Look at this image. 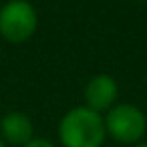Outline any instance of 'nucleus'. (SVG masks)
<instances>
[{"label": "nucleus", "mask_w": 147, "mask_h": 147, "mask_svg": "<svg viewBox=\"0 0 147 147\" xmlns=\"http://www.w3.org/2000/svg\"><path fill=\"white\" fill-rule=\"evenodd\" d=\"M103 117L107 137L115 143L131 147L135 143H141L147 133V115L133 103H117Z\"/></svg>", "instance_id": "obj_2"}, {"label": "nucleus", "mask_w": 147, "mask_h": 147, "mask_svg": "<svg viewBox=\"0 0 147 147\" xmlns=\"http://www.w3.org/2000/svg\"><path fill=\"white\" fill-rule=\"evenodd\" d=\"M131 147H147V143H145V141H141V143H135V145H131Z\"/></svg>", "instance_id": "obj_7"}, {"label": "nucleus", "mask_w": 147, "mask_h": 147, "mask_svg": "<svg viewBox=\"0 0 147 147\" xmlns=\"http://www.w3.org/2000/svg\"><path fill=\"white\" fill-rule=\"evenodd\" d=\"M0 147H8V145H6V143L2 141V137H0Z\"/></svg>", "instance_id": "obj_8"}, {"label": "nucleus", "mask_w": 147, "mask_h": 147, "mask_svg": "<svg viewBox=\"0 0 147 147\" xmlns=\"http://www.w3.org/2000/svg\"><path fill=\"white\" fill-rule=\"evenodd\" d=\"M61 147H103L107 141L105 117L85 105L69 109L57 127Z\"/></svg>", "instance_id": "obj_1"}, {"label": "nucleus", "mask_w": 147, "mask_h": 147, "mask_svg": "<svg viewBox=\"0 0 147 147\" xmlns=\"http://www.w3.org/2000/svg\"><path fill=\"white\" fill-rule=\"evenodd\" d=\"M135 2H143V4H147V0H135Z\"/></svg>", "instance_id": "obj_9"}, {"label": "nucleus", "mask_w": 147, "mask_h": 147, "mask_svg": "<svg viewBox=\"0 0 147 147\" xmlns=\"http://www.w3.org/2000/svg\"><path fill=\"white\" fill-rule=\"evenodd\" d=\"M0 137L6 145L22 147L34 139V123L24 111H8L0 119Z\"/></svg>", "instance_id": "obj_5"}, {"label": "nucleus", "mask_w": 147, "mask_h": 147, "mask_svg": "<svg viewBox=\"0 0 147 147\" xmlns=\"http://www.w3.org/2000/svg\"><path fill=\"white\" fill-rule=\"evenodd\" d=\"M22 147H59L55 141H51V139H47V137H34V139H30L26 145H22Z\"/></svg>", "instance_id": "obj_6"}, {"label": "nucleus", "mask_w": 147, "mask_h": 147, "mask_svg": "<svg viewBox=\"0 0 147 147\" xmlns=\"http://www.w3.org/2000/svg\"><path fill=\"white\" fill-rule=\"evenodd\" d=\"M38 28V12L30 0H6L0 6V38L10 45L28 42Z\"/></svg>", "instance_id": "obj_3"}, {"label": "nucleus", "mask_w": 147, "mask_h": 147, "mask_svg": "<svg viewBox=\"0 0 147 147\" xmlns=\"http://www.w3.org/2000/svg\"><path fill=\"white\" fill-rule=\"evenodd\" d=\"M83 97H85V103H83L85 107L105 115L119 101V83L109 73H97L87 81Z\"/></svg>", "instance_id": "obj_4"}]
</instances>
